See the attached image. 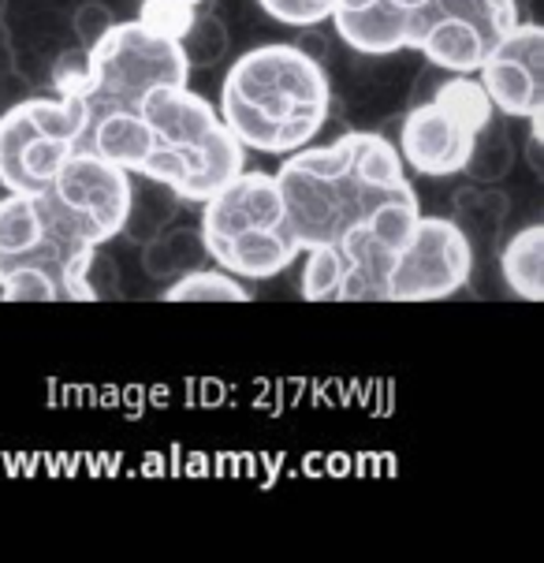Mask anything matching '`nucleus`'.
<instances>
[{
  "mask_svg": "<svg viewBox=\"0 0 544 563\" xmlns=\"http://www.w3.org/2000/svg\"><path fill=\"white\" fill-rule=\"evenodd\" d=\"M332 86L324 64L295 45H262L238 56L221 90V120L238 146L295 154L324 128Z\"/></svg>",
  "mask_w": 544,
  "mask_h": 563,
  "instance_id": "f257e3e1",
  "label": "nucleus"
},
{
  "mask_svg": "<svg viewBox=\"0 0 544 563\" xmlns=\"http://www.w3.org/2000/svg\"><path fill=\"white\" fill-rule=\"evenodd\" d=\"M187 60L179 42L146 26L142 19L116 23L93 49H86L82 104L90 117L104 109H138L154 86L187 82Z\"/></svg>",
  "mask_w": 544,
  "mask_h": 563,
  "instance_id": "f03ea898",
  "label": "nucleus"
},
{
  "mask_svg": "<svg viewBox=\"0 0 544 563\" xmlns=\"http://www.w3.org/2000/svg\"><path fill=\"white\" fill-rule=\"evenodd\" d=\"M492 101L481 82L470 75H455L436 82L429 98L410 104L399 128V157L422 176H459L474 131L492 117Z\"/></svg>",
  "mask_w": 544,
  "mask_h": 563,
  "instance_id": "7ed1b4c3",
  "label": "nucleus"
},
{
  "mask_svg": "<svg viewBox=\"0 0 544 563\" xmlns=\"http://www.w3.org/2000/svg\"><path fill=\"white\" fill-rule=\"evenodd\" d=\"M276 187H280V202H284V228L295 235V243L302 251L321 243H336L343 228L355 224L369 206L396 195V190L366 187L355 172L321 179L295 168L291 161H284L280 172H276Z\"/></svg>",
  "mask_w": 544,
  "mask_h": 563,
  "instance_id": "20e7f679",
  "label": "nucleus"
},
{
  "mask_svg": "<svg viewBox=\"0 0 544 563\" xmlns=\"http://www.w3.org/2000/svg\"><path fill=\"white\" fill-rule=\"evenodd\" d=\"M474 251L452 217H418L410 240L399 246L388 269V299L433 302L466 288Z\"/></svg>",
  "mask_w": 544,
  "mask_h": 563,
  "instance_id": "39448f33",
  "label": "nucleus"
},
{
  "mask_svg": "<svg viewBox=\"0 0 544 563\" xmlns=\"http://www.w3.org/2000/svg\"><path fill=\"white\" fill-rule=\"evenodd\" d=\"M474 75L500 117L526 120L544 112V26L537 19H519Z\"/></svg>",
  "mask_w": 544,
  "mask_h": 563,
  "instance_id": "423d86ee",
  "label": "nucleus"
},
{
  "mask_svg": "<svg viewBox=\"0 0 544 563\" xmlns=\"http://www.w3.org/2000/svg\"><path fill=\"white\" fill-rule=\"evenodd\" d=\"M49 190L71 213H79L90 224L98 243H109L120 235L127 198H131V172L109 165V161H101L90 150L75 146L68 161L60 165V172H56Z\"/></svg>",
  "mask_w": 544,
  "mask_h": 563,
  "instance_id": "0eeeda50",
  "label": "nucleus"
},
{
  "mask_svg": "<svg viewBox=\"0 0 544 563\" xmlns=\"http://www.w3.org/2000/svg\"><path fill=\"white\" fill-rule=\"evenodd\" d=\"M202 213V240L206 251L227 243L238 232H251V228H269L284 224V202L276 176L269 172H238L217 195L206 198Z\"/></svg>",
  "mask_w": 544,
  "mask_h": 563,
  "instance_id": "6e6552de",
  "label": "nucleus"
},
{
  "mask_svg": "<svg viewBox=\"0 0 544 563\" xmlns=\"http://www.w3.org/2000/svg\"><path fill=\"white\" fill-rule=\"evenodd\" d=\"M407 49H418L441 71L474 75L485 56H489L492 42L474 23H466V19L418 8L407 19Z\"/></svg>",
  "mask_w": 544,
  "mask_h": 563,
  "instance_id": "1a4fd4ad",
  "label": "nucleus"
},
{
  "mask_svg": "<svg viewBox=\"0 0 544 563\" xmlns=\"http://www.w3.org/2000/svg\"><path fill=\"white\" fill-rule=\"evenodd\" d=\"M138 117L146 120L157 146H202L221 123V112L195 90H187V82L154 86L138 101Z\"/></svg>",
  "mask_w": 544,
  "mask_h": 563,
  "instance_id": "9d476101",
  "label": "nucleus"
},
{
  "mask_svg": "<svg viewBox=\"0 0 544 563\" xmlns=\"http://www.w3.org/2000/svg\"><path fill=\"white\" fill-rule=\"evenodd\" d=\"M299 254L302 246L295 243V235L284 224L251 228V232H238L209 251V257L238 280H269V276L288 269Z\"/></svg>",
  "mask_w": 544,
  "mask_h": 563,
  "instance_id": "9b49d317",
  "label": "nucleus"
},
{
  "mask_svg": "<svg viewBox=\"0 0 544 563\" xmlns=\"http://www.w3.org/2000/svg\"><path fill=\"white\" fill-rule=\"evenodd\" d=\"M79 146L123 172H138L146 165V157L154 154L157 142L149 135L146 120L138 117V109H104L98 117H90Z\"/></svg>",
  "mask_w": 544,
  "mask_h": 563,
  "instance_id": "f8f14e48",
  "label": "nucleus"
},
{
  "mask_svg": "<svg viewBox=\"0 0 544 563\" xmlns=\"http://www.w3.org/2000/svg\"><path fill=\"white\" fill-rule=\"evenodd\" d=\"M336 34L362 56H396L407 49V19L410 12L391 0H369L355 12H332Z\"/></svg>",
  "mask_w": 544,
  "mask_h": 563,
  "instance_id": "ddd939ff",
  "label": "nucleus"
},
{
  "mask_svg": "<svg viewBox=\"0 0 544 563\" xmlns=\"http://www.w3.org/2000/svg\"><path fill=\"white\" fill-rule=\"evenodd\" d=\"M511 198L503 190H496V184H463L452 198V221L466 235L474 257L489 254L500 246L503 221H508Z\"/></svg>",
  "mask_w": 544,
  "mask_h": 563,
  "instance_id": "4468645a",
  "label": "nucleus"
},
{
  "mask_svg": "<svg viewBox=\"0 0 544 563\" xmlns=\"http://www.w3.org/2000/svg\"><path fill=\"white\" fill-rule=\"evenodd\" d=\"M206 262H209V251L202 240V228H195V224L171 221L165 232H157L154 240L142 243V269L157 284H171L176 276L198 269V265H206Z\"/></svg>",
  "mask_w": 544,
  "mask_h": 563,
  "instance_id": "2eb2a0df",
  "label": "nucleus"
},
{
  "mask_svg": "<svg viewBox=\"0 0 544 563\" xmlns=\"http://www.w3.org/2000/svg\"><path fill=\"white\" fill-rule=\"evenodd\" d=\"M243 168H246V146H238V139L221 120L213 135L202 142V150H198V165L190 172L187 184L179 187V198L202 206L209 195H217V190H221L232 176H238Z\"/></svg>",
  "mask_w": 544,
  "mask_h": 563,
  "instance_id": "dca6fc26",
  "label": "nucleus"
},
{
  "mask_svg": "<svg viewBox=\"0 0 544 563\" xmlns=\"http://www.w3.org/2000/svg\"><path fill=\"white\" fill-rule=\"evenodd\" d=\"M179 206H184V198H179L168 184H157V179L131 172V198H127V213H123L120 235H127L131 243L142 246L176 221Z\"/></svg>",
  "mask_w": 544,
  "mask_h": 563,
  "instance_id": "f3484780",
  "label": "nucleus"
},
{
  "mask_svg": "<svg viewBox=\"0 0 544 563\" xmlns=\"http://www.w3.org/2000/svg\"><path fill=\"white\" fill-rule=\"evenodd\" d=\"M511 168H514V142H511L508 117L492 112L474 131L470 150H466L463 161V176H470V184H500V179L511 176Z\"/></svg>",
  "mask_w": 544,
  "mask_h": 563,
  "instance_id": "a211bd4d",
  "label": "nucleus"
},
{
  "mask_svg": "<svg viewBox=\"0 0 544 563\" xmlns=\"http://www.w3.org/2000/svg\"><path fill=\"white\" fill-rule=\"evenodd\" d=\"M500 273L514 295L526 302L544 299V228L530 224L500 246Z\"/></svg>",
  "mask_w": 544,
  "mask_h": 563,
  "instance_id": "6ab92c4d",
  "label": "nucleus"
},
{
  "mask_svg": "<svg viewBox=\"0 0 544 563\" xmlns=\"http://www.w3.org/2000/svg\"><path fill=\"white\" fill-rule=\"evenodd\" d=\"M351 172H355L366 187H377V190L410 187L407 165H403V157H399V150L391 146L385 135H374V131H355V161H351Z\"/></svg>",
  "mask_w": 544,
  "mask_h": 563,
  "instance_id": "aec40b11",
  "label": "nucleus"
},
{
  "mask_svg": "<svg viewBox=\"0 0 544 563\" xmlns=\"http://www.w3.org/2000/svg\"><path fill=\"white\" fill-rule=\"evenodd\" d=\"M160 299L165 302H251L254 295L238 276L221 269V265H217V269L198 265V269H190L184 276H176L171 284H165Z\"/></svg>",
  "mask_w": 544,
  "mask_h": 563,
  "instance_id": "412c9836",
  "label": "nucleus"
},
{
  "mask_svg": "<svg viewBox=\"0 0 544 563\" xmlns=\"http://www.w3.org/2000/svg\"><path fill=\"white\" fill-rule=\"evenodd\" d=\"M176 42H179V53H184L190 71L213 68V64H221L227 49H232V34H227L224 15L198 12V8H195V15H190L187 31L179 34Z\"/></svg>",
  "mask_w": 544,
  "mask_h": 563,
  "instance_id": "4be33fe9",
  "label": "nucleus"
},
{
  "mask_svg": "<svg viewBox=\"0 0 544 563\" xmlns=\"http://www.w3.org/2000/svg\"><path fill=\"white\" fill-rule=\"evenodd\" d=\"M422 8H429V12H441V15L466 19V23H474L492 45L522 19V8L514 4V0H429V4H422Z\"/></svg>",
  "mask_w": 544,
  "mask_h": 563,
  "instance_id": "5701e85b",
  "label": "nucleus"
},
{
  "mask_svg": "<svg viewBox=\"0 0 544 563\" xmlns=\"http://www.w3.org/2000/svg\"><path fill=\"white\" fill-rule=\"evenodd\" d=\"M71 150H75V142L53 139V135H34L26 142V146L19 150V176H23L26 195H37V190L49 187Z\"/></svg>",
  "mask_w": 544,
  "mask_h": 563,
  "instance_id": "b1692460",
  "label": "nucleus"
},
{
  "mask_svg": "<svg viewBox=\"0 0 544 563\" xmlns=\"http://www.w3.org/2000/svg\"><path fill=\"white\" fill-rule=\"evenodd\" d=\"M343 273H347V257L336 243H321L307 251V265H302V295L310 302H329L340 295Z\"/></svg>",
  "mask_w": 544,
  "mask_h": 563,
  "instance_id": "393cba45",
  "label": "nucleus"
},
{
  "mask_svg": "<svg viewBox=\"0 0 544 563\" xmlns=\"http://www.w3.org/2000/svg\"><path fill=\"white\" fill-rule=\"evenodd\" d=\"M112 26H116V15H112V8L101 4V0H82L71 15V31L79 37V49H93Z\"/></svg>",
  "mask_w": 544,
  "mask_h": 563,
  "instance_id": "a878e982",
  "label": "nucleus"
},
{
  "mask_svg": "<svg viewBox=\"0 0 544 563\" xmlns=\"http://www.w3.org/2000/svg\"><path fill=\"white\" fill-rule=\"evenodd\" d=\"M257 4L269 12L276 23L284 26H295V31H302V26H321L329 23V8L313 4V0H257Z\"/></svg>",
  "mask_w": 544,
  "mask_h": 563,
  "instance_id": "bb28decb",
  "label": "nucleus"
},
{
  "mask_svg": "<svg viewBox=\"0 0 544 563\" xmlns=\"http://www.w3.org/2000/svg\"><path fill=\"white\" fill-rule=\"evenodd\" d=\"M82 280H86L90 299H112V295L120 291V269L101 246H93L90 262H86V269H82Z\"/></svg>",
  "mask_w": 544,
  "mask_h": 563,
  "instance_id": "cd10ccee",
  "label": "nucleus"
},
{
  "mask_svg": "<svg viewBox=\"0 0 544 563\" xmlns=\"http://www.w3.org/2000/svg\"><path fill=\"white\" fill-rule=\"evenodd\" d=\"M530 120V139H526V165L533 176H544V112H533Z\"/></svg>",
  "mask_w": 544,
  "mask_h": 563,
  "instance_id": "c85d7f7f",
  "label": "nucleus"
},
{
  "mask_svg": "<svg viewBox=\"0 0 544 563\" xmlns=\"http://www.w3.org/2000/svg\"><path fill=\"white\" fill-rule=\"evenodd\" d=\"M295 49H302V53L310 56V60L324 64V56H329V34H324L321 26H302L299 42H295Z\"/></svg>",
  "mask_w": 544,
  "mask_h": 563,
  "instance_id": "c756f323",
  "label": "nucleus"
},
{
  "mask_svg": "<svg viewBox=\"0 0 544 563\" xmlns=\"http://www.w3.org/2000/svg\"><path fill=\"white\" fill-rule=\"evenodd\" d=\"M26 98H31V90H26V82L19 79V71H12V75H4V79H0V112H8L12 104L26 101Z\"/></svg>",
  "mask_w": 544,
  "mask_h": 563,
  "instance_id": "7c9ffc66",
  "label": "nucleus"
},
{
  "mask_svg": "<svg viewBox=\"0 0 544 563\" xmlns=\"http://www.w3.org/2000/svg\"><path fill=\"white\" fill-rule=\"evenodd\" d=\"M12 71H15V45H12V31H8L4 19H0V79Z\"/></svg>",
  "mask_w": 544,
  "mask_h": 563,
  "instance_id": "2f4dec72",
  "label": "nucleus"
},
{
  "mask_svg": "<svg viewBox=\"0 0 544 563\" xmlns=\"http://www.w3.org/2000/svg\"><path fill=\"white\" fill-rule=\"evenodd\" d=\"M396 8H403V12H418L422 4H429V0H391Z\"/></svg>",
  "mask_w": 544,
  "mask_h": 563,
  "instance_id": "473e14b6",
  "label": "nucleus"
},
{
  "mask_svg": "<svg viewBox=\"0 0 544 563\" xmlns=\"http://www.w3.org/2000/svg\"><path fill=\"white\" fill-rule=\"evenodd\" d=\"M165 4H179V8H202L206 0H165Z\"/></svg>",
  "mask_w": 544,
  "mask_h": 563,
  "instance_id": "72a5a7b5",
  "label": "nucleus"
},
{
  "mask_svg": "<svg viewBox=\"0 0 544 563\" xmlns=\"http://www.w3.org/2000/svg\"><path fill=\"white\" fill-rule=\"evenodd\" d=\"M313 4H321V8H329V12H332V4H336V0H313Z\"/></svg>",
  "mask_w": 544,
  "mask_h": 563,
  "instance_id": "f704fd0d",
  "label": "nucleus"
},
{
  "mask_svg": "<svg viewBox=\"0 0 544 563\" xmlns=\"http://www.w3.org/2000/svg\"><path fill=\"white\" fill-rule=\"evenodd\" d=\"M8 15V0H0V19H4Z\"/></svg>",
  "mask_w": 544,
  "mask_h": 563,
  "instance_id": "c9c22d12",
  "label": "nucleus"
}]
</instances>
